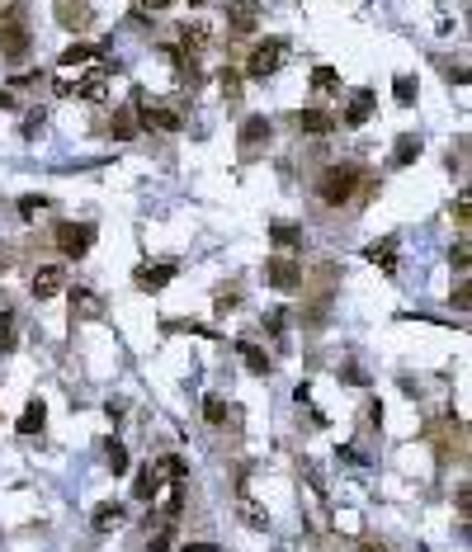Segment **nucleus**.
<instances>
[{
	"mask_svg": "<svg viewBox=\"0 0 472 552\" xmlns=\"http://www.w3.org/2000/svg\"><path fill=\"white\" fill-rule=\"evenodd\" d=\"M359 180H364V171L359 165H350V161H341V165H326L321 171V203H330V208H341V203H350L354 199V189H359Z\"/></svg>",
	"mask_w": 472,
	"mask_h": 552,
	"instance_id": "1",
	"label": "nucleus"
},
{
	"mask_svg": "<svg viewBox=\"0 0 472 552\" xmlns=\"http://www.w3.org/2000/svg\"><path fill=\"white\" fill-rule=\"evenodd\" d=\"M132 109H137V123L152 128V132H180V128H184V119L175 114V109H171V104H156L147 90L132 95Z\"/></svg>",
	"mask_w": 472,
	"mask_h": 552,
	"instance_id": "2",
	"label": "nucleus"
},
{
	"mask_svg": "<svg viewBox=\"0 0 472 552\" xmlns=\"http://www.w3.org/2000/svg\"><path fill=\"white\" fill-rule=\"evenodd\" d=\"M284 57H288V43L284 38H265V43L251 47V57H246V76L265 80V76H274V71L284 67Z\"/></svg>",
	"mask_w": 472,
	"mask_h": 552,
	"instance_id": "3",
	"label": "nucleus"
},
{
	"mask_svg": "<svg viewBox=\"0 0 472 552\" xmlns=\"http://www.w3.org/2000/svg\"><path fill=\"white\" fill-rule=\"evenodd\" d=\"M52 241H58V251L67 260H80V255H90V245H95V227L90 223H58Z\"/></svg>",
	"mask_w": 472,
	"mask_h": 552,
	"instance_id": "4",
	"label": "nucleus"
},
{
	"mask_svg": "<svg viewBox=\"0 0 472 552\" xmlns=\"http://www.w3.org/2000/svg\"><path fill=\"white\" fill-rule=\"evenodd\" d=\"M265 274H269V284L279 293H302V284H308V279H302V265L288 260V255H269Z\"/></svg>",
	"mask_w": 472,
	"mask_h": 552,
	"instance_id": "5",
	"label": "nucleus"
},
{
	"mask_svg": "<svg viewBox=\"0 0 472 552\" xmlns=\"http://www.w3.org/2000/svg\"><path fill=\"white\" fill-rule=\"evenodd\" d=\"M241 156H260L265 147H269V137H274V123L265 119V114H251V119H246L241 123Z\"/></svg>",
	"mask_w": 472,
	"mask_h": 552,
	"instance_id": "6",
	"label": "nucleus"
},
{
	"mask_svg": "<svg viewBox=\"0 0 472 552\" xmlns=\"http://www.w3.org/2000/svg\"><path fill=\"white\" fill-rule=\"evenodd\" d=\"M62 288H67V269H62V265H38V269H34V279H29V293H34L38 302L58 297Z\"/></svg>",
	"mask_w": 472,
	"mask_h": 552,
	"instance_id": "7",
	"label": "nucleus"
},
{
	"mask_svg": "<svg viewBox=\"0 0 472 552\" xmlns=\"http://www.w3.org/2000/svg\"><path fill=\"white\" fill-rule=\"evenodd\" d=\"M29 29H24V24L19 19H5V24H0V52H5V57L10 62H19V57H29Z\"/></svg>",
	"mask_w": 472,
	"mask_h": 552,
	"instance_id": "8",
	"label": "nucleus"
},
{
	"mask_svg": "<svg viewBox=\"0 0 472 552\" xmlns=\"http://www.w3.org/2000/svg\"><path fill=\"white\" fill-rule=\"evenodd\" d=\"M58 5V24L71 34H86L90 29V0H52Z\"/></svg>",
	"mask_w": 472,
	"mask_h": 552,
	"instance_id": "9",
	"label": "nucleus"
},
{
	"mask_svg": "<svg viewBox=\"0 0 472 552\" xmlns=\"http://www.w3.org/2000/svg\"><path fill=\"white\" fill-rule=\"evenodd\" d=\"M293 128L308 132V137H330L336 132V114H326V109H302V114H293Z\"/></svg>",
	"mask_w": 472,
	"mask_h": 552,
	"instance_id": "10",
	"label": "nucleus"
},
{
	"mask_svg": "<svg viewBox=\"0 0 472 552\" xmlns=\"http://www.w3.org/2000/svg\"><path fill=\"white\" fill-rule=\"evenodd\" d=\"M104 317V297L95 288H71V321H100Z\"/></svg>",
	"mask_w": 472,
	"mask_h": 552,
	"instance_id": "11",
	"label": "nucleus"
},
{
	"mask_svg": "<svg viewBox=\"0 0 472 552\" xmlns=\"http://www.w3.org/2000/svg\"><path fill=\"white\" fill-rule=\"evenodd\" d=\"M171 279H175V265H137V274H132V284L142 293H161Z\"/></svg>",
	"mask_w": 472,
	"mask_h": 552,
	"instance_id": "12",
	"label": "nucleus"
},
{
	"mask_svg": "<svg viewBox=\"0 0 472 552\" xmlns=\"http://www.w3.org/2000/svg\"><path fill=\"white\" fill-rule=\"evenodd\" d=\"M260 0H232V5H227V24H232V29L236 34H251L256 29V24H260Z\"/></svg>",
	"mask_w": 472,
	"mask_h": 552,
	"instance_id": "13",
	"label": "nucleus"
},
{
	"mask_svg": "<svg viewBox=\"0 0 472 552\" xmlns=\"http://www.w3.org/2000/svg\"><path fill=\"white\" fill-rule=\"evenodd\" d=\"M213 43V29L204 19H189V24H180V52H204Z\"/></svg>",
	"mask_w": 472,
	"mask_h": 552,
	"instance_id": "14",
	"label": "nucleus"
},
{
	"mask_svg": "<svg viewBox=\"0 0 472 552\" xmlns=\"http://www.w3.org/2000/svg\"><path fill=\"white\" fill-rule=\"evenodd\" d=\"M383 274H397V236H383V241H369V251H364Z\"/></svg>",
	"mask_w": 472,
	"mask_h": 552,
	"instance_id": "15",
	"label": "nucleus"
},
{
	"mask_svg": "<svg viewBox=\"0 0 472 552\" xmlns=\"http://www.w3.org/2000/svg\"><path fill=\"white\" fill-rule=\"evenodd\" d=\"M269 241L279 245V251H302V245H308L302 227H293V223H274V227H269Z\"/></svg>",
	"mask_w": 472,
	"mask_h": 552,
	"instance_id": "16",
	"label": "nucleus"
},
{
	"mask_svg": "<svg viewBox=\"0 0 472 552\" xmlns=\"http://www.w3.org/2000/svg\"><path fill=\"white\" fill-rule=\"evenodd\" d=\"M236 354H241V364L251 369V373H269V369H274V364H269V354H265L256 340H241V345H236Z\"/></svg>",
	"mask_w": 472,
	"mask_h": 552,
	"instance_id": "17",
	"label": "nucleus"
},
{
	"mask_svg": "<svg viewBox=\"0 0 472 552\" xmlns=\"http://www.w3.org/2000/svg\"><path fill=\"white\" fill-rule=\"evenodd\" d=\"M90 524H95L100 534L119 529V524H123V505H119V501H104V505H95V519H90Z\"/></svg>",
	"mask_w": 472,
	"mask_h": 552,
	"instance_id": "18",
	"label": "nucleus"
},
{
	"mask_svg": "<svg viewBox=\"0 0 472 552\" xmlns=\"http://www.w3.org/2000/svg\"><path fill=\"white\" fill-rule=\"evenodd\" d=\"M369 114H373V90H359V95L350 99V109H345V123H350V128H359Z\"/></svg>",
	"mask_w": 472,
	"mask_h": 552,
	"instance_id": "19",
	"label": "nucleus"
},
{
	"mask_svg": "<svg viewBox=\"0 0 472 552\" xmlns=\"http://www.w3.org/2000/svg\"><path fill=\"white\" fill-rule=\"evenodd\" d=\"M152 473H156V482L165 486V482H180V477H184V463H180L175 453H165V458L152 463Z\"/></svg>",
	"mask_w": 472,
	"mask_h": 552,
	"instance_id": "20",
	"label": "nucleus"
},
{
	"mask_svg": "<svg viewBox=\"0 0 472 552\" xmlns=\"http://www.w3.org/2000/svg\"><path fill=\"white\" fill-rule=\"evenodd\" d=\"M43 421H47V411H43V401H29V406H24V416H19V434H38L43 430Z\"/></svg>",
	"mask_w": 472,
	"mask_h": 552,
	"instance_id": "21",
	"label": "nucleus"
},
{
	"mask_svg": "<svg viewBox=\"0 0 472 552\" xmlns=\"http://www.w3.org/2000/svg\"><path fill=\"white\" fill-rule=\"evenodd\" d=\"M100 52H104V47H95V43H76V47L62 52V62H67V67H90Z\"/></svg>",
	"mask_w": 472,
	"mask_h": 552,
	"instance_id": "22",
	"label": "nucleus"
},
{
	"mask_svg": "<svg viewBox=\"0 0 472 552\" xmlns=\"http://www.w3.org/2000/svg\"><path fill=\"white\" fill-rule=\"evenodd\" d=\"M415 156H421V137H415V132L397 137V151H393V165H411Z\"/></svg>",
	"mask_w": 472,
	"mask_h": 552,
	"instance_id": "23",
	"label": "nucleus"
},
{
	"mask_svg": "<svg viewBox=\"0 0 472 552\" xmlns=\"http://www.w3.org/2000/svg\"><path fill=\"white\" fill-rule=\"evenodd\" d=\"M19 321H15V312H0V354H10L15 349V340H19V330H15Z\"/></svg>",
	"mask_w": 472,
	"mask_h": 552,
	"instance_id": "24",
	"label": "nucleus"
},
{
	"mask_svg": "<svg viewBox=\"0 0 472 552\" xmlns=\"http://www.w3.org/2000/svg\"><path fill=\"white\" fill-rule=\"evenodd\" d=\"M15 208H19V217H24V223H34L38 213H47V199H43V194H24Z\"/></svg>",
	"mask_w": 472,
	"mask_h": 552,
	"instance_id": "25",
	"label": "nucleus"
},
{
	"mask_svg": "<svg viewBox=\"0 0 472 552\" xmlns=\"http://www.w3.org/2000/svg\"><path fill=\"white\" fill-rule=\"evenodd\" d=\"M161 491V482H156V473H152V467H142V477H137V486H132V495H137V501H152V495Z\"/></svg>",
	"mask_w": 472,
	"mask_h": 552,
	"instance_id": "26",
	"label": "nucleus"
},
{
	"mask_svg": "<svg viewBox=\"0 0 472 552\" xmlns=\"http://www.w3.org/2000/svg\"><path fill=\"white\" fill-rule=\"evenodd\" d=\"M76 90H80V99H90V104H100V99H104V71H95L90 80H80Z\"/></svg>",
	"mask_w": 472,
	"mask_h": 552,
	"instance_id": "27",
	"label": "nucleus"
},
{
	"mask_svg": "<svg viewBox=\"0 0 472 552\" xmlns=\"http://www.w3.org/2000/svg\"><path fill=\"white\" fill-rule=\"evenodd\" d=\"M241 515H246V524H251V529H265V524H269V515L251 501V495H241Z\"/></svg>",
	"mask_w": 472,
	"mask_h": 552,
	"instance_id": "28",
	"label": "nucleus"
},
{
	"mask_svg": "<svg viewBox=\"0 0 472 552\" xmlns=\"http://www.w3.org/2000/svg\"><path fill=\"white\" fill-rule=\"evenodd\" d=\"M204 421L222 425V421H227V401H222V397H204Z\"/></svg>",
	"mask_w": 472,
	"mask_h": 552,
	"instance_id": "29",
	"label": "nucleus"
},
{
	"mask_svg": "<svg viewBox=\"0 0 472 552\" xmlns=\"http://www.w3.org/2000/svg\"><path fill=\"white\" fill-rule=\"evenodd\" d=\"M165 330H189V336H204V340H217L213 326H199V321H165Z\"/></svg>",
	"mask_w": 472,
	"mask_h": 552,
	"instance_id": "30",
	"label": "nucleus"
},
{
	"mask_svg": "<svg viewBox=\"0 0 472 552\" xmlns=\"http://www.w3.org/2000/svg\"><path fill=\"white\" fill-rule=\"evenodd\" d=\"M104 463L114 467V473H128V449H123V444H109V449H104Z\"/></svg>",
	"mask_w": 472,
	"mask_h": 552,
	"instance_id": "31",
	"label": "nucleus"
},
{
	"mask_svg": "<svg viewBox=\"0 0 472 552\" xmlns=\"http://www.w3.org/2000/svg\"><path fill=\"white\" fill-rule=\"evenodd\" d=\"M336 80H341V76H336V67H317V71H312V90H330Z\"/></svg>",
	"mask_w": 472,
	"mask_h": 552,
	"instance_id": "32",
	"label": "nucleus"
},
{
	"mask_svg": "<svg viewBox=\"0 0 472 552\" xmlns=\"http://www.w3.org/2000/svg\"><path fill=\"white\" fill-rule=\"evenodd\" d=\"M222 95H227V104L241 99V76L236 71H222Z\"/></svg>",
	"mask_w": 472,
	"mask_h": 552,
	"instance_id": "33",
	"label": "nucleus"
},
{
	"mask_svg": "<svg viewBox=\"0 0 472 552\" xmlns=\"http://www.w3.org/2000/svg\"><path fill=\"white\" fill-rule=\"evenodd\" d=\"M393 90H397V104H415V80L411 76H397Z\"/></svg>",
	"mask_w": 472,
	"mask_h": 552,
	"instance_id": "34",
	"label": "nucleus"
},
{
	"mask_svg": "<svg viewBox=\"0 0 472 552\" xmlns=\"http://www.w3.org/2000/svg\"><path fill=\"white\" fill-rule=\"evenodd\" d=\"M132 114H114V123H109V132H114V137H132Z\"/></svg>",
	"mask_w": 472,
	"mask_h": 552,
	"instance_id": "35",
	"label": "nucleus"
},
{
	"mask_svg": "<svg viewBox=\"0 0 472 552\" xmlns=\"http://www.w3.org/2000/svg\"><path fill=\"white\" fill-rule=\"evenodd\" d=\"M454 505H458V515H467V510H472V486H467V482H458V495H454Z\"/></svg>",
	"mask_w": 472,
	"mask_h": 552,
	"instance_id": "36",
	"label": "nucleus"
},
{
	"mask_svg": "<svg viewBox=\"0 0 472 552\" xmlns=\"http://www.w3.org/2000/svg\"><path fill=\"white\" fill-rule=\"evenodd\" d=\"M354 552H393V547H387L383 538H359V543H354Z\"/></svg>",
	"mask_w": 472,
	"mask_h": 552,
	"instance_id": "37",
	"label": "nucleus"
},
{
	"mask_svg": "<svg viewBox=\"0 0 472 552\" xmlns=\"http://www.w3.org/2000/svg\"><path fill=\"white\" fill-rule=\"evenodd\" d=\"M236 302H241V293H236V288H227V293H217V312H232Z\"/></svg>",
	"mask_w": 472,
	"mask_h": 552,
	"instance_id": "38",
	"label": "nucleus"
},
{
	"mask_svg": "<svg viewBox=\"0 0 472 552\" xmlns=\"http://www.w3.org/2000/svg\"><path fill=\"white\" fill-rule=\"evenodd\" d=\"M19 5H24V0H0V24H5V19H19Z\"/></svg>",
	"mask_w": 472,
	"mask_h": 552,
	"instance_id": "39",
	"label": "nucleus"
},
{
	"mask_svg": "<svg viewBox=\"0 0 472 552\" xmlns=\"http://www.w3.org/2000/svg\"><path fill=\"white\" fill-rule=\"evenodd\" d=\"M284 321H288L284 312H269V321H265V326H269V336H284Z\"/></svg>",
	"mask_w": 472,
	"mask_h": 552,
	"instance_id": "40",
	"label": "nucleus"
},
{
	"mask_svg": "<svg viewBox=\"0 0 472 552\" xmlns=\"http://www.w3.org/2000/svg\"><path fill=\"white\" fill-rule=\"evenodd\" d=\"M449 260H454L458 269H467V241H458V245H454V251H449Z\"/></svg>",
	"mask_w": 472,
	"mask_h": 552,
	"instance_id": "41",
	"label": "nucleus"
},
{
	"mask_svg": "<svg viewBox=\"0 0 472 552\" xmlns=\"http://www.w3.org/2000/svg\"><path fill=\"white\" fill-rule=\"evenodd\" d=\"M454 307H458V312H467V307H472V293H467V288H458V293H454Z\"/></svg>",
	"mask_w": 472,
	"mask_h": 552,
	"instance_id": "42",
	"label": "nucleus"
},
{
	"mask_svg": "<svg viewBox=\"0 0 472 552\" xmlns=\"http://www.w3.org/2000/svg\"><path fill=\"white\" fill-rule=\"evenodd\" d=\"M454 217H458V223L467 227V194H458V203H454Z\"/></svg>",
	"mask_w": 472,
	"mask_h": 552,
	"instance_id": "43",
	"label": "nucleus"
},
{
	"mask_svg": "<svg viewBox=\"0 0 472 552\" xmlns=\"http://www.w3.org/2000/svg\"><path fill=\"white\" fill-rule=\"evenodd\" d=\"M180 552H222V547H217V543H184Z\"/></svg>",
	"mask_w": 472,
	"mask_h": 552,
	"instance_id": "44",
	"label": "nucleus"
},
{
	"mask_svg": "<svg viewBox=\"0 0 472 552\" xmlns=\"http://www.w3.org/2000/svg\"><path fill=\"white\" fill-rule=\"evenodd\" d=\"M137 5H142V10H171L175 0H137Z\"/></svg>",
	"mask_w": 472,
	"mask_h": 552,
	"instance_id": "45",
	"label": "nucleus"
},
{
	"mask_svg": "<svg viewBox=\"0 0 472 552\" xmlns=\"http://www.w3.org/2000/svg\"><path fill=\"white\" fill-rule=\"evenodd\" d=\"M15 265V251H10V245H0V274H5Z\"/></svg>",
	"mask_w": 472,
	"mask_h": 552,
	"instance_id": "46",
	"label": "nucleus"
},
{
	"mask_svg": "<svg viewBox=\"0 0 472 552\" xmlns=\"http://www.w3.org/2000/svg\"><path fill=\"white\" fill-rule=\"evenodd\" d=\"M0 109H15V95L10 90H0Z\"/></svg>",
	"mask_w": 472,
	"mask_h": 552,
	"instance_id": "47",
	"label": "nucleus"
},
{
	"mask_svg": "<svg viewBox=\"0 0 472 552\" xmlns=\"http://www.w3.org/2000/svg\"><path fill=\"white\" fill-rule=\"evenodd\" d=\"M189 5H208V0H189Z\"/></svg>",
	"mask_w": 472,
	"mask_h": 552,
	"instance_id": "48",
	"label": "nucleus"
}]
</instances>
